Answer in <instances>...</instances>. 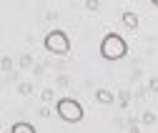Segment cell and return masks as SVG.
Returning a JSON list of instances; mask_svg holds the SVG:
<instances>
[{
    "label": "cell",
    "instance_id": "cell-1",
    "mask_svg": "<svg viewBox=\"0 0 158 133\" xmlns=\"http://www.w3.org/2000/svg\"><path fill=\"white\" fill-rule=\"evenodd\" d=\"M126 53H128V43L118 33H108L101 40V55L106 60H121L126 58Z\"/></svg>",
    "mask_w": 158,
    "mask_h": 133
},
{
    "label": "cell",
    "instance_id": "cell-2",
    "mask_svg": "<svg viewBox=\"0 0 158 133\" xmlns=\"http://www.w3.org/2000/svg\"><path fill=\"white\" fill-rule=\"evenodd\" d=\"M55 113H58L65 123H78V121H83V106L78 103L75 98H60V101L55 103Z\"/></svg>",
    "mask_w": 158,
    "mask_h": 133
},
{
    "label": "cell",
    "instance_id": "cell-3",
    "mask_svg": "<svg viewBox=\"0 0 158 133\" xmlns=\"http://www.w3.org/2000/svg\"><path fill=\"white\" fill-rule=\"evenodd\" d=\"M43 45H45V50H50V53H55V55H65L68 50H70V40H68V35L63 33V30H50L48 35H45V40H43Z\"/></svg>",
    "mask_w": 158,
    "mask_h": 133
},
{
    "label": "cell",
    "instance_id": "cell-4",
    "mask_svg": "<svg viewBox=\"0 0 158 133\" xmlns=\"http://www.w3.org/2000/svg\"><path fill=\"white\" fill-rule=\"evenodd\" d=\"M123 23H126L128 28H138V15H135V13H131V10H128V13H123Z\"/></svg>",
    "mask_w": 158,
    "mask_h": 133
},
{
    "label": "cell",
    "instance_id": "cell-5",
    "mask_svg": "<svg viewBox=\"0 0 158 133\" xmlns=\"http://www.w3.org/2000/svg\"><path fill=\"white\" fill-rule=\"evenodd\" d=\"M95 98L101 101V103H110V101H113V96H110V90H106V88H101V90H98V93H95Z\"/></svg>",
    "mask_w": 158,
    "mask_h": 133
},
{
    "label": "cell",
    "instance_id": "cell-6",
    "mask_svg": "<svg viewBox=\"0 0 158 133\" xmlns=\"http://www.w3.org/2000/svg\"><path fill=\"white\" fill-rule=\"evenodd\" d=\"M13 131L15 133H30V131H35L30 123H13Z\"/></svg>",
    "mask_w": 158,
    "mask_h": 133
},
{
    "label": "cell",
    "instance_id": "cell-7",
    "mask_svg": "<svg viewBox=\"0 0 158 133\" xmlns=\"http://www.w3.org/2000/svg\"><path fill=\"white\" fill-rule=\"evenodd\" d=\"M98 8V0H88V10H95Z\"/></svg>",
    "mask_w": 158,
    "mask_h": 133
},
{
    "label": "cell",
    "instance_id": "cell-8",
    "mask_svg": "<svg viewBox=\"0 0 158 133\" xmlns=\"http://www.w3.org/2000/svg\"><path fill=\"white\" fill-rule=\"evenodd\" d=\"M151 3H153V5H156V8H158V0H151Z\"/></svg>",
    "mask_w": 158,
    "mask_h": 133
}]
</instances>
